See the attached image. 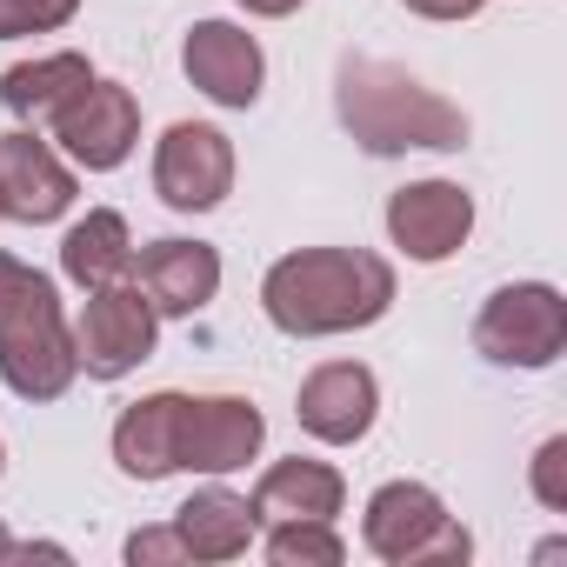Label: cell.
<instances>
[{"instance_id": "cb8c5ba5", "label": "cell", "mask_w": 567, "mask_h": 567, "mask_svg": "<svg viewBox=\"0 0 567 567\" xmlns=\"http://www.w3.org/2000/svg\"><path fill=\"white\" fill-rule=\"evenodd\" d=\"M408 14H421V21H474L487 0H401Z\"/></svg>"}, {"instance_id": "ba28073f", "label": "cell", "mask_w": 567, "mask_h": 567, "mask_svg": "<svg viewBox=\"0 0 567 567\" xmlns=\"http://www.w3.org/2000/svg\"><path fill=\"white\" fill-rule=\"evenodd\" d=\"M54 141L87 167V174H114L127 154H134V141H141V107H134V94L121 87V81H87L54 121Z\"/></svg>"}, {"instance_id": "9a60e30c", "label": "cell", "mask_w": 567, "mask_h": 567, "mask_svg": "<svg viewBox=\"0 0 567 567\" xmlns=\"http://www.w3.org/2000/svg\"><path fill=\"white\" fill-rule=\"evenodd\" d=\"M181 408L187 394H147L134 408H121L114 421V461L127 481H167L181 474Z\"/></svg>"}, {"instance_id": "e0dca14e", "label": "cell", "mask_w": 567, "mask_h": 567, "mask_svg": "<svg viewBox=\"0 0 567 567\" xmlns=\"http://www.w3.org/2000/svg\"><path fill=\"white\" fill-rule=\"evenodd\" d=\"M254 527H260L254 507L240 494H227V487H200L194 501L174 507V534L187 540L194 560H240L247 540H254Z\"/></svg>"}, {"instance_id": "4fadbf2b", "label": "cell", "mask_w": 567, "mask_h": 567, "mask_svg": "<svg viewBox=\"0 0 567 567\" xmlns=\"http://www.w3.org/2000/svg\"><path fill=\"white\" fill-rule=\"evenodd\" d=\"M295 414H301V427H308L315 441L354 447V441L374 427V414H381V381H374V368H361V361H328V368H315V374L301 381Z\"/></svg>"}, {"instance_id": "8992f818", "label": "cell", "mask_w": 567, "mask_h": 567, "mask_svg": "<svg viewBox=\"0 0 567 567\" xmlns=\"http://www.w3.org/2000/svg\"><path fill=\"white\" fill-rule=\"evenodd\" d=\"M154 334H161L154 301L141 295L134 274H121L107 288H87V308L74 321V354H81V368L94 381H121L154 354Z\"/></svg>"}, {"instance_id": "2e32d148", "label": "cell", "mask_w": 567, "mask_h": 567, "mask_svg": "<svg viewBox=\"0 0 567 567\" xmlns=\"http://www.w3.org/2000/svg\"><path fill=\"white\" fill-rule=\"evenodd\" d=\"M348 501V481L328 467V461H274L260 481H254V520L274 527V520H334Z\"/></svg>"}, {"instance_id": "5b68a950", "label": "cell", "mask_w": 567, "mask_h": 567, "mask_svg": "<svg viewBox=\"0 0 567 567\" xmlns=\"http://www.w3.org/2000/svg\"><path fill=\"white\" fill-rule=\"evenodd\" d=\"M474 348L494 368H554L567 348V301L547 280H514L494 288L487 308L474 315Z\"/></svg>"}, {"instance_id": "52a82bcc", "label": "cell", "mask_w": 567, "mask_h": 567, "mask_svg": "<svg viewBox=\"0 0 567 567\" xmlns=\"http://www.w3.org/2000/svg\"><path fill=\"white\" fill-rule=\"evenodd\" d=\"M154 194L174 214H207L234 194V141L207 121H174L154 147Z\"/></svg>"}, {"instance_id": "603a6c76", "label": "cell", "mask_w": 567, "mask_h": 567, "mask_svg": "<svg viewBox=\"0 0 567 567\" xmlns=\"http://www.w3.org/2000/svg\"><path fill=\"white\" fill-rule=\"evenodd\" d=\"M127 560H134V567H154V560H194V554H187V540H181L174 520H167V527H141V534H127Z\"/></svg>"}, {"instance_id": "d4e9b609", "label": "cell", "mask_w": 567, "mask_h": 567, "mask_svg": "<svg viewBox=\"0 0 567 567\" xmlns=\"http://www.w3.org/2000/svg\"><path fill=\"white\" fill-rule=\"evenodd\" d=\"M28 280H34V267H28V260H14V254H0V301H8V295H21Z\"/></svg>"}, {"instance_id": "44dd1931", "label": "cell", "mask_w": 567, "mask_h": 567, "mask_svg": "<svg viewBox=\"0 0 567 567\" xmlns=\"http://www.w3.org/2000/svg\"><path fill=\"white\" fill-rule=\"evenodd\" d=\"M81 14V0H0V41L21 34H54Z\"/></svg>"}, {"instance_id": "277c9868", "label": "cell", "mask_w": 567, "mask_h": 567, "mask_svg": "<svg viewBox=\"0 0 567 567\" xmlns=\"http://www.w3.org/2000/svg\"><path fill=\"white\" fill-rule=\"evenodd\" d=\"M368 554H381L388 567H454L474 554L467 527L441 507L434 487L421 481H388L368 494V520H361Z\"/></svg>"}, {"instance_id": "8fae6325", "label": "cell", "mask_w": 567, "mask_h": 567, "mask_svg": "<svg viewBox=\"0 0 567 567\" xmlns=\"http://www.w3.org/2000/svg\"><path fill=\"white\" fill-rule=\"evenodd\" d=\"M74 207V174L54 161V147L34 127L0 134V220L48 227Z\"/></svg>"}, {"instance_id": "484cf974", "label": "cell", "mask_w": 567, "mask_h": 567, "mask_svg": "<svg viewBox=\"0 0 567 567\" xmlns=\"http://www.w3.org/2000/svg\"><path fill=\"white\" fill-rule=\"evenodd\" d=\"M240 8H247V14H260V21H288L301 0H240Z\"/></svg>"}, {"instance_id": "ac0fdd59", "label": "cell", "mask_w": 567, "mask_h": 567, "mask_svg": "<svg viewBox=\"0 0 567 567\" xmlns=\"http://www.w3.org/2000/svg\"><path fill=\"white\" fill-rule=\"evenodd\" d=\"M87 81H94L87 54H41V61H21L0 74V101H8V114L21 127H34V121H54Z\"/></svg>"}, {"instance_id": "4316f807", "label": "cell", "mask_w": 567, "mask_h": 567, "mask_svg": "<svg viewBox=\"0 0 567 567\" xmlns=\"http://www.w3.org/2000/svg\"><path fill=\"white\" fill-rule=\"evenodd\" d=\"M8 547H14V540H8V527H0V560H8Z\"/></svg>"}, {"instance_id": "7a4b0ae2", "label": "cell", "mask_w": 567, "mask_h": 567, "mask_svg": "<svg viewBox=\"0 0 567 567\" xmlns=\"http://www.w3.org/2000/svg\"><path fill=\"white\" fill-rule=\"evenodd\" d=\"M334 114L368 154H408V147L454 154V147H467V114L454 101H441L434 87H421L394 61H368V54L341 61Z\"/></svg>"}, {"instance_id": "ffe728a7", "label": "cell", "mask_w": 567, "mask_h": 567, "mask_svg": "<svg viewBox=\"0 0 567 567\" xmlns=\"http://www.w3.org/2000/svg\"><path fill=\"white\" fill-rule=\"evenodd\" d=\"M267 560L274 567H341L348 547H341L334 520H274L267 527Z\"/></svg>"}, {"instance_id": "d6986e66", "label": "cell", "mask_w": 567, "mask_h": 567, "mask_svg": "<svg viewBox=\"0 0 567 567\" xmlns=\"http://www.w3.org/2000/svg\"><path fill=\"white\" fill-rule=\"evenodd\" d=\"M61 274L74 280V288H107V280L134 274V234L114 207H94L87 220L68 227L61 240Z\"/></svg>"}, {"instance_id": "7c38bea8", "label": "cell", "mask_w": 567, "mask_h": 567, "mask_svg": "<svg viewBox=\"0 0 567 567\" xmlns=\"http://www.w3.org/2000/svg\"><path fill=\"white\" fill-rule=\"evenodd\" d=\"M181 68H187V81L214 107H254L260 101V81H267L260 41L247 28H234V21H194V34L181 48Z\"/></svg>"}, {"instance_id": "9c48e42d", "label": "cell", "mask_w": 567, "mask_h": 567, "mask_svg": "<svg viewBox=\"0 0 567 567\" xmlns=\"http://www.w3.org/2000/svg\"><path fill=\"white\" fill-rule=\"evenodd\" d=\"M388 234H394V247L408 260L434 267V260H447V254L467 247V234H474V194L461 181H408V187L388 194Z\"/></svg>"}, {"instance_id": "7402d4cb", "label": "cell", "mask_w": 567, "mask_h": 567, "mask_svg": "<svg viewBox=\"0 0 567 567\" xmlns=\"http://www.w3.org/2000/svg\"><path fill=\"white\" fill-rule=\"evenodd\" d=\"M527 481H534V501H540L547 514H567V434L540 441V454H534Z\"/></svg>"}, {"instance_id": "5bb4252c", "label": "cell", "mask_w": 567, "mask_h": 567, "mask_svg": "<svg viewBox=\"0 0 567 567\" xmlns=\"http://www.w3.org/2000/svg\"><path fill=\"white\" fill-rule=\"evenodd\" d=\"M141 295L154 301V315H200L220 295V254L207 240H147L141 247Z\"/></svg>"}, {"instance_id": "83f0119b", "label": "cell", "mask_w": 567, "mask_h": 567, "mask_svg": "<svg viewBox=\"0 0 567 567\" xmlns=\"http://www.w3.org/2000/svg\"><path fill=\"white\" fill-rule=\"evenodd\" d=\"M0 467H8V447H0Z\"/></svg>"}, {"instance_id": "3957f363", "label": "cell", "mask_w": 567, "mask_h": 567, "mask_svg": "<svg viewBox=\"0 0 567 567\" xmlns=\"http://www.w3.org/2000/svg\"><path fill=\"white\" fill-rule=\"evenodd\" d=\"M81 374L74 354V328L61 315L54 280L34 274L21 295L0 301V381H8L21 401H61Z\"/></svg>"}, {"instance_id": "30bf717a", "label": "cell", "mask_w": 567, "mask_h": 567, "mask_svg": "<svg viewBox=\"0 0 567 567\" xmlns=\"http://www.w3.org/2000/svg\"><path fill=\"white\" fill-rule=\"evenodd\" d=\"M267 421L240 394H187L181 408V467L187 474H234L260 454Z\"/></svg>"}, {"instance_id": "6da1fadb", "label": "cell", "mask_w": 567, "mask_h": 567, "mask_svg": "<svg viewBox=\"0 0 567 567\" xmlns=\"http://www.w3.org/2000/svg\"><path fill=\"white\" fill-rule=\"evenodd\" d=\"M260 308L295 341L354 334L394 308V267L368 247H301V254H280L267 267Z\"/></svg>"}]
</instances>
